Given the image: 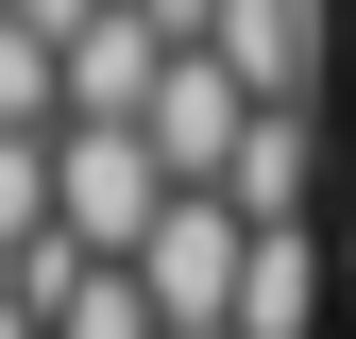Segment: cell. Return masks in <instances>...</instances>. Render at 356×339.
Listing matches in <instances>:
<instances>
[{
    "label": "cell",
    "mask_w": 356,
    "mask_h": 339,
    "mask_svg": "<svg viewBox=\"0 0 356 339\" xmlns=\"http://www.w3.org/2000/svg\"><path fill=\"white\" fill-rule=\"evenodd\" d=\"M136 288H153V322H170V339H238V306H254V221H238L220 187H187V204L153 221Z\"/></svg>",
    "instance_id": "1"
},
{
    "label": "cell",
    "mask_w": 356,
    "mask_h": 339,
    "mask_svg": "<svg viewBox=\"0 0 356 339\" xmlns=\"http://www.w3.org/2000/svg\"><path fill=\"white\" fill-rule=\"evenodd\" d=\"M204 51L238 68L254 102H339V0H220Z\"/></svg>",
    "instance_id": "2"
},
{
    "label": "cell",
    "mask_w": 356,
    "mask_h": 339,
    "mask_svg": "<svg viewBox=\"0 0 356 339\" xmlns=\"http://www.w3.org/2000/svg\"><path fill=\"white\" fill-rule=\"evenodd\" d=\"M0 136H68V51L34 17H0Z\"/></svg>",
    "instance_id": "3"
},
{
    "label": "cell",
    "mask_w": 356,
    "mask_h": 339,
    "mask_svg": "<svg viewBox=\"0 0 356 339\" xmlns=\"http://www.w3.org/2000/svg\"><path fill=\"white\" fill-rule=\"evenodd\" d=\"M51 221H68V170H51V136H0V272H17Z\"/></svg>",
    "instance_id": "4"
},
{
    "label": "cell",
    "mask_w": 356,
    "mask_h": 339,
    "mask_svg": "<svg viewBox=\"0 0 356 339\" xmlns=\"http://www.w3.org/2000/svg\"><path fill=\"white\" fill-rule=\"evenodd\" d=\"M136 17L170 34V51H204V34H220V0H136Z\"/></svg>",
    "instance_id": "5"
},
{
    "label": "cell",
    "mask_w": 356,
    "mask_h": 339,
    "mask_svg": "<svg viewBox=\"0 0 356 339\" xmlns=\"http://www.w3.org/2000/svg\"><path fill=\"white\" fill-rule=\"evenodd\" d=\"M0 339H51V322H34V306H17V272H0Z\"/></svg>",
    "instance_id": "6"
},
{
    "label": "cell",
    "mask_w": 356,
    "mask_h": 339,
    "mask_svg": "<svg viewBox=\"0 0 356 339\" xmlns=\"http://www.w3.org/2000/svg\"><path fill=\"white\" fill-rule=\"evenodd\" d=\"M0 17H17V0H0Z\"/></svg>",
    "instance_id": "7"
},
{
    "label": "cell",
    "mask_w": 356,
    "mask_h": 339,
    "mask_svg": "<svg viewBox=\"0 0 356 339\" xmlns=\"http://www.w3.org/2000/svg\"><path fill=\"white\" fill-rule=\"evenodd\" d=\"M339 238H356V221H339Z\"/></svg>",
    "instance_id": "8"
}]
</instances>
